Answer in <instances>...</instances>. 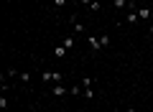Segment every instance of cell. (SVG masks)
Returning a JSON list of instances; mask_svg holds the SVG:
<instances>
[{
    "instance_id": "2",
    "label": "cell",
    "mask_w": 153,
    "mask_h": 112,
    "mask_svg": "<svg viewBox=\"0 0 153 112\" xmlns=\"http://www.w3.org/2000/svg\"><path fill=\"white\" fill-rule=\"evenodd\" d=\"M69 21H71V26H74L76 33H84V31H87V28H84V23H79V18H76V16H71Z\"/></svg>"
},
{
    "instance_id": "11",
    "label": "cell",
    "mask_w": 153,
    "mask_h": 112,
    "mask_svg": "<svg viewBox=\"0 0 153 112\" xmlns=\"http://www.w3.org/2000/svg\"><path fill=\"white\" fill-rule=\"evenodd\" d=\"M18 79H21V82H26V84H28V79H31V74H28V71H23V74H18Z\"/></svg>"
},
{
    "instance_id": "8",
    "label": "cell",
    "mask_w": 153,
    "mask_h": 112,
    "mask_svg": "<svg viewBox=\"0 0 153 112\" xmlns=\"http://www.w3.org/2000/svg\"><path fill=\"white\" fill-rule=\"evenodd\" d=\"M138 21V10H130V13H128V23H130V26H133V23H135Z\"/></svg>"
},
{
    "instance_id": "15",
    "label": "cell",
    "mask_w": 153,
    "mask_h": 112,
    "mask_svg": "<svg viewBox=\"0 0 153 112\" xmlns=\"http://www.w3.org/2000/svg\"><path fill=\"white\" fill-rule=\"evenodd\" d=\"M79 3H82V5H92V0H79Z\"/></svg>"
},
{
    "instance_id": "18",
    "label": "cell",
    "mask_w": 153,
    "mask_h": 112,
    "mask_svg": "<svg viewBox=\"0 0 153 112\" xmlns=\"http://www.w3.org/2000/svg\"><path fill=\"white\" fill-rule=\"evenodd\" d=\"M100 3H107V0H100Z\"/></svg>"
},
{
    "instance_id": "10",
    "label": "cell",
    "mask_w": 153,
    "mask_h": 112,
    "mask_svg": "<svg viewBox=\"0 0 153 112\" xmlns=\"http://www.w3.org/2000/svg\"><path fill=\"white\" fill-rule=\"evenodd\" d=\"M100 8H102V3H100V0H92V5H89V10H94V13H97Z\"/></svg>"
},
{
    "instance_id": "5",
    "label": "cell",
    "mask_w": 153,
    "mask_h": 112,
    "mask_svg": "<svg viewBox=\"0 0 153 112\" xmlns=\"http://www.w3.org/2000/svg\"><path fill=\"white\" fill-rule=\"evenodd\" d=\"M112 5H115V8H125V5L133 8V0H112Z\"/></svg>"
},
{
    "instance_id": "16",
    "label": "cell",
    "mask_w": 153,
    "mask_h": 112,
    "mask_svg": "<svg viewBox=\"0 0 153 112\" xmlns=\"http://www.w3.org/2000/svg\"><path fill=\"white\" fill-rule=\"evenodd\" d=\"M151 36H153V23H151Z\"/></svg>"
},
{
    "instance_id": "3",
    "label": "cell",
    "mask_w": 153,
    "mask_h": 112,
    "mask_svg": "<svg viewBox=\"0 0 153 112\" xmlns=\"http://www.w3.org/2000/svg\"><path fill=\"white\" fill-rule=\"evenodd\" d=\"M66 92H69V89H66L64 84H54V87H51V94H56V97H61V94H66Z\"/></svg>"
},
{
    "instance_id": "6",
    "label": "cell",
    "mask_w": 153,
    "mask_h": 112,
    "mask_svg": "<svg viewBox=\"0 0 153 112\" xmlns=\"http://www.w3.org/2000/svg\"><path fill=\"white\" fill-rule=\"evenodd\" d=\"M138 18H143V21H148V18H151V10H148V8H140V10H138Z\"/></svg>"
},
{
    "instance_id": "12",
    "label": "cell",
    "mask_w": 153,
    "mask_h": 112,
    "mask_svg": "<svg viewBox=\"0 0 153 112\" xmlns=\"http://www.w3.org/2000/svg\"><path fill=\"white\" fill-rule=\"evenodd\" d=\"M64 53H66V48H64V46H59V48L54 51V56H64Z\"/></svg>"
},
{
    "instance_id": "17",
    "label": "cell",
    "mask_w": 153,
    "mask_h": 112,
    "mask_svg": "<svg viewBox=\"0 0 153 112\" xmlns=\"http://www.w3.org/2000/svg\"><path fill=\"white\" fill-rule=\"evenodd\" d=\"M128 112H135V110H133V107H130V110H128Z\"/></svg>"
},
{
    "instance_id": "13",
    "label": "cell",
    "mask_w": 153,
    "mask_h": 112,
    "mask_svg": "<svg viewBox=\"0 0 153 112\" xmlns=\"http://www.w3.org/2000/svg\"><path fill=\"white\" fill-rule=\"evenodd\" d=\"M100 43L102 46H110V36H100Z\"/></svg>"
},
{
    "instance_id": "1",
    "label": "cell",
    "mask_w": 153,
    "mask_h": 112,
    "mask_svg": "<svg viewBox=\"0 0 153 112\" xmlns=\"http://www.w3.org/2000/svg\"><path fill=\"white\" fill-rule=\"evenodd\" d=\"M41 79H44V84H61L64 74H61V71H44Z\"/></svg>"
},
{
    "instance_id": "7",
    "label": "cell",
    "mask_w": 153,
    "mask_h": 112,
    "mask_svg": "<svg viewBox=\"0 0 153 112\" xmlns=\"http://www.w3.org/2000/svg\"><path fill=\"white\" fill-rule=\"evenodd\" d=\"M61 46H64V48H66V51H69V48H71V46H74V38H71V36H66V38H64V43H61Z\"/></svg>"
},
{
    "instance_id": "4",
    "label": "cell",
    "mask_w": 153,
    "mask_h": 112,
    "mask_svg": "<svg viewBox=\"0 0 153 112\" xmlns=\"http://www.w3.org/2000/svg\"><path fill=\"white\" fill-rule=\"evenodd\" d=\"M87 41H89V46L97 51V48H102V43H100V36H87Z\"/></svg>"
},
{
    "instance_id": "9",
    "label": "cell",
    "mask_w": 153,
    "mask_h": 112,
    "mask_svg": "<svg viewBox=\"0 0 153 112\" xmlns=\"http://www.w3.org/2000/svg\"><path fill=\"white\" fill-rule=\"evenodd\" d=\"M82 87H84V89H92V76H84V79H82Z\"/></svg>"
},
{
    "instance_id": "14",
    "label": "cell",
    "mask_w": 153,
    "mask_h": 112,
    "mask_svg": "<svg viewBox=\"0 0 153 112\" xmlns=\"http://www.w3.org/2000/svg\"><path fill=\"white\" fill-rule=\"evenodd\" d=\"M54 5H56V8H64V5H66V0H54Z\"/></svg>"
}]
</instances>
